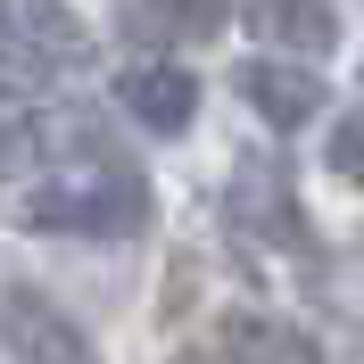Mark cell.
<instances>
[{
	"mask_svg": "<svg viewBox=\"0 0 364 364\" xmlns=\"http://www.w3.org/2000/svg\"><path fill=\"white\" fill-rule=\"evenodd\" d=\"M17 224H33V232H83V240H133V232L149 224V182L100 149V158H75L67 174L25 182Z\"/></svg>",
	"mask_w": 364,
	"mask_h": 364,
	"instance_id": "obj_1",
	"label": "cell"
},
{
	"mask_svg": "<svg viewBox=\"0 0 364 364\" xmlns=\"http://www.w3.org/2000/svg\"><path fill=\"white\" fill-rule=\"evenodd\" d=\"M232 91L265 116L273 133H298V124L323 116V83H315L306 58H249V67H232Z\"/></svg>",
	"mask_w": 364,
	"mask_h": 364,
	"instance_id": "obj_2",
	"label": "cell"
},
{
	"mask_svg": "<svg viewBox=\"0 0 364 364\" xmlns=\"http://www.w3.org/2000/svg\"><path fill=\"white\" fill-rule=\"evenodd\" d=\"M0 33H9V50H25L33 67H75V58H91V25L75 17L67 0H0Z\"/></svg>",
	"mask_w": 364,
	"mask_h": 364,
	"instance_id": "obj_3",
	"label": "cell"
},
{
	"mask_svg": "<svg viewBox=\"0 0 364 364\" xmlns=\"http://www.w3.org/2000/svg\"><path fill=\"white\" fill-rule=\"evenodd\" d=\"M116 100H124V116L133 124H149V133H182L191 116H199V75L191 67H133L124 83H116Z\"/></svg>",
	"mask_w": 364,
	"mask_h": 364,
	"instance_id": "obj_4",
	"label": "cell"
},
{
	"mask_svg": "<svg viewBox=\"0 0 364 364\" xmlns=\"http://www.w3.org/2000/svg\"><path fill=\"white\" fill-rule=\"evenodd\" d=\"M257 33V42L290 50V58H306L315 67L323 50L340 42V17H331V0H249V17H240Z\"/></svg>",
	"mask_w": 364,
	"mask_h": 364,
	"instance_id": "obj_5",
	"label": "cell"
},
{
	"mask_svg": "<svg viewBox=\"0 0 364 364\" xmlns=\"http://www.w3.org/2000/svg\"><path fill=\"white\" fill-rule=\"evenodd\" d=\"M232 215H240V224L249 232H265V240H298V199L290 191H282V166L273 158H257V166H240V174H232Z\"/></svg>",
	"mask_w": 364,
	"mask_h": 364,
	"instance_id": "obj_6",
	"label": "cell"
},
{
	"mask_svg": "<svg viewBox=\"0 0 364 364\" xmlns=\"http://www.w3.org/2000/svg\"><path fill=\"white\" fill-rule=\"evenodd\" d=\"M9 340H17L25 364H83V331L58 323L42 298H9Z\"/></svg>",
	"mask_w": 364,
	"mask_h": 364,
	"instance_id": "obj_7",
	"label": "cell"
},
{
	"mask_svg": "<svg viewBox=\"0 0 364 364\" xmlns=\"http://www.w3.org/2000/svg\"><path fill=\"white\" fill-rule=\"evenodd\" d=\"M232 364H323V348L298 331V323H232L224 331Z\"/></svg>",
	"mask_w": 364,
	"mask_h": 364,
	"instance_id": "obj_8",
	"label": "cell"
},
{
	"mask_svg": "<svg viewBox=\"0 0 364 364\" xmlns=\"http://www.w3.org/2000/svg\"><path fill=\"white\" fill-rule=\"evenodd\" d=\"M224 17H232V0H141V25L174 33V42H207Z\"/></svg>",
	"mask_w": 364,
	"mask_h": 364,
	"instance_id": "obj_9",
	"label": "cell"
},
{
	"mask_svg": "<svg viewBox=\"0 0 364 364\" xmlns=\"http://www.w3.org/2000/svg\"><path fill=\"white\" fill-rule=\"evenodd\" d=\"M331 174H340V182H364V108L340 116V133H331Z\"/></svg>",
	"mask_w": 364,
	"mask_h": 364,
	"instance_id": "obj_10",
	"label": "cell"
}]
</instances>
